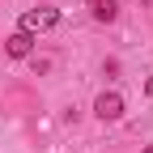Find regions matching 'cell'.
Returning a JSON list of instances; mask_svg holds the SVG:
<instances>
[{"instance_id": "obj_2", "label": "cell", "mask_w": 153, "mask_h": 153, "mask_svg": "<svg viewBox=\"0 0 153 153\" xmlns=\"http://www.w3.org/2000/svg\"><path fill=\"white\" fill-rule=\"evenodd\" d=\"M94 115H98V119H119V115H123V98H119V94H98V102H94Z\"/></svg>"}, {"instance_id": "obj_3", "label": "cell", "mask_w": 153, "mask_h": 153, "mask_svg": "<svg viewBox=\"0 0 153 153\" xmlns=\"http://www.w3.org/2000/svg\"><path fill=\"white\" fill-rule=\"evenodd\" d=\"M30 51H34V34L17 30V34H9V38H4V55H13V60H26Z\"/></svg>"}, {"instance_id": "obj_5", "label": "cell", "mask_w": 153, "mask_h": 153, "mask_svg": "<svg viewBox=\"0 0 153 153\" xmlns=\"http://www.w3.org/2000/svg\"><path fill=\"white\" fill-rule=\"evenodd\" d=\"M145 153H153V145H149V149H145Z\"/></svg>"}, {"instance_id": "obj_1", "label": "cell", "mask_w": 153, "mask_h": 153, "mask_svg": "<svg viewBox=\"0 0 153 153\" xmlns=\"http://www.w3.org/2000/svg\"><path fill=\"white\" fill-rule=\"evenodd\" d=\"M51 26H60V9H51V4H38L22 17V30L26 34H38V30H51Z\"/></svg>"}, {"instance_id": "obj_4", "label": "cell", "mask_w": 153, "mask_h": 153, "mask_svg": "<svg viewBox=\"0 0 153 153\" xmlns=\"http://www.w3.org/2000/svg\"><path fill=\"white\" fill-rule=\"evenodd\" d=\"M89 13H94V22L111 26L115 17H119V4H115V0H89Z\"/></svg>"}]
</instances>
